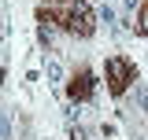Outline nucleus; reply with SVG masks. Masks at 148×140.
Masks as SVG:
<instances>
[{"label": "nucleus", "instance_id": "obj_1", "mask_svg": "<svg viewBox=\"0 0 148 140\" xmlns=\"http://www.w3.org/2000/svg\"><path fill=\"white\" fill-rule=\"evenodd\" d=\"M37 22L59 26L63 33H71V37H92V33H96V11H92L85 0H78L74 7L59 11V15H41V11H37Z\"/></svg>", "mask_w": 148, "mask_h": 140}, {"label": "nucleus", "instance_id": "obj_2", "mask_svg": "<svg viewBox=\"0 0 148 140\" xmlns=\"http://www.w3.org/2000/svg\"><path fill=\"white\" fill-rule=\"evenodd\" d=\"M104 81H108L111 96H126L130 85H137V63L126 59V55H111L104 63Z\"/></svg>", "mask_w": 148, "mask_h": 140}, {"label": "nucleus", "instance_id": "obj_3", "mask_svg": "<svg viewBox=\"0 0 148 140\" xmlns=\"http://www.w3.org/2000/svg\"><path fill=\"white\" fill-rule=\"evenodd\" d=\"M92 92H96V74H92V70H85V67L74 70L71 81H67V96H71L74 103H89Z\"/></svg>", "mask_w": 148, "mask_h": 140}, {"label": "nucleus", "instance_id": "obj_4", "mask_svg": "<svg viewBox=\"0 0 148 140\" xmlns=\"http://www.w3.org/2000/svg\"><path fill=\"white\" fill-rule=\"evenodd\" d=\"M133 30L141 37H148V0H141V7H137V22H133Z\"/></svg>", "mask_w": 148, "mask_h": 140}, {"label": "nucleus", "instance_id": "obj_5", "mask_svg": "<svg viewBox=\"0 0 148 140\" xmlns=\"http://www.w3.org/2000/svg\"><path fill=\"white\" fill-rule=\"evenodd\" d=\"M0 85H4V67H0Z\"/></svg>", "mask_w": 148, "mask_h": 140}]
</instances>
